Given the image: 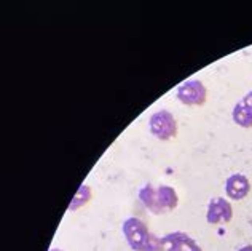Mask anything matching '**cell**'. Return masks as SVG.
<instances>
[{"mask_svg": "<svg viewBox=\"0 0 252 251\" xmlns=\"http://www.w3.org/2000/svg\"><path fill=\"white\" fill-rule=\"evenodd\" d=\"M238 251H252V245H244L243 248H240Z\"/></svg>", "mask_w": 252, "mask_h": 251, "instance_id": "obj_12", "label": "cell"}, {"mask_svg": "<svg viewBox=\"0 0 252 251\" xmlns=\"http://www.w3.org/2000/svg\"><path fill=\"white\" fill-rule=\"evenodd\" d=\"M149 128H150V133L154 135L157 140H161V141H168L177 136V122L174 115L166 109L157 110L150 115Z\"/></svg>", "mask_w": 252, "mask_h": 251, "instance_id": "obj_2", "label": "cell"}, {"mask_svg": "<svg viewBox=\"0 0 252 251\" xmlns=\"http://www.w3.org/2000/svg\"><path fill=\"white\" fill-rule=\"evenodd\" d=\"M181 251H203V250H201V247L198 245V243L190 237V239L184 243V247L181 248Z\"/></svg>", "mask_w": 252, "mask_h": 251, "instance_id": "obj_11", "label": "cell"}, {"mask_svg": "<svg viewBox=\"0 0 252 251\" xmlns=\"http://www.w3.org/2000/svg\"><path fill=\"white\" fill-rule=\"evenodd\" d=\"M91 200V187L86 186V184H82L80 187H78L77 194L74 195V199H72L70 205H69V211H77L78 208L85 207L86 203Z\"/></svg>", "mask_w": 252, "mask_h": 251, "instance_id": "obj_10", "label": "cell"}, {"mask_svg": "<svg viewBox=\"0 0 252 251\" xmlns=\"http://www.w3.org/2000/svg\"><path fill=\"white\" fill-rule=\"evenodd\" d=\"M50 251H63V250H59V248H51Z\"/></svg>", "mask_w": 252, "mask_h": 251, "instance_id": "obj_13", "label": "cell"}, {"mask_svg": "<svg viewBox=\"0 0 252 251\" xmlns=\"http://www.w3.org/2000/svg\"><path fill=\"white\" fill-rule=\"evenodd\" d=\"M139 199H141L142 205L147 208L150 213L154 215H161L163 211L158 205V197H157V189L152 184H145L139 189Z\"/></svg>", "mask_w": 252, "mask_h": 251, "instance_id": "obj_8", "label": "cell"}, {"mask_svg": "<svg viewBox=\"0 0 252 251\" xmlns=\"http://www.w3.org/2000/svg\"><path fill=\"white\" fill-rule=\"evenodd\" d=\"M233 217V208L227 199L216 197L208 205L206 221L208 224H219V222H230Z\"/></svg>", "mask_w": 252, "mask_h": 251, "instance_id": "obj_4", "label": "cell"}, {"mask_svg": "<svg viewBox=\"0 0 252 251\" xmlns=\"http://www.w3.org/2000/svg\"><path fill=\"white\" fill-rule=\"evenodd\" d=\"M231 117H233V122L238 127L252 128V90L241 101H238L235 104Z\"/></svg>", "mask_w": 252, "mask_h": 251, "instance_id": "obj_6", "label": "cell"}, {"mask_svg": "<svg viewBox=\"0 0 252 251\" xmlns=\"http://www.w3.org/2000/svg\"><path fill=\"white\" fill-rule=\"evenodd\" d=\"M123 235L134 251H161V239L149 230L147 224L139 217H128L123 222Z\"/></svg>", "mask_w": 252, "mask_h": 251, "instance_id": "obj_1", "label": "cell"}, {"mask_svg": "<svg viewBox=\"0 0 252 251\" xmlns=\"http://www.w3.org/2000/svg\"><path fill=\"white\" fill-rule=\"evenodd\" d=\"M176 96L185 106H204L208 98V90L201 80L189 78L177 87Z\"/></svg>", "mask_w": 252, "mask_h": 251, "instance_id": "obj_3", "label": "cell"}, {"mask_svg": "<svg viewBox=\"0 0 252 251\" xmlns=\"http://www.w3.org/2000/svg\"><path fill=\"white\" fill-rule=\"evenodd\" d=\"M189 239H190V235L181 232V230L166 234L164 237H161V251H181L184 243Z\"/></svg>", "mask_w": 252, "mask_h": 251, "instance_id": "obj_9", "label": "cell"}, {"mask_svg": "<svg viewBox=\"0 0 252 251\" xmlns=\"http://www.w3.org/2000/svg\"><path fill=\"white\" fill-rule=\"evenodd\" d=\"M157 197H158V205H160L163 213H166V211H172V210L177 208L179 195L174 190V187L163 184V186H160L157 189Z\"/></svg>", "mask_w": 252, "mask_h": 251, "instance_id": "obj_7", "label": "cell"}, {"mask_svg": "<svg viewBox=\"0 0 252 251\" xmlns=\"http://www.w3.org/2000/svg\"><path fill=\"white\" fill-rule=\"evenodd\" d=\"M251 192V182L244 175L235 173L225 181V194L231 200H243Z\"/></svg>", "mask_w": 252, "mask_h": 251, "instance_id": "obj_5", "label": "cell"}]
</instances>
